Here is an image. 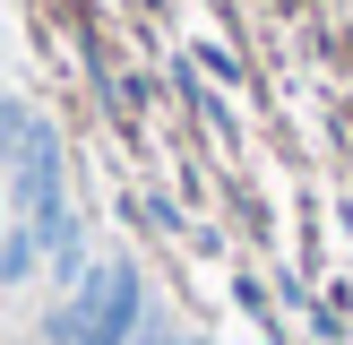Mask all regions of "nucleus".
I'll use <instances>...</instances> for the list:
<instances>
[{
  "instance_id": "1",
  "label": "nucleus",
  "mask_w": 353,
  "mask_h": 345,
  "mask_svg": "<svg viewBox=\"0 0 353 345\" xmlns=\"http://www.w3.org/2000/svg\"><path fill=\"white\" fill-rule=\"evenodd\" d=\"M147 319H155L147 276H138L130 259H95V268L78 276V293L43 319V345H138Z\"/></svg>"
}]
</instances>
